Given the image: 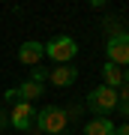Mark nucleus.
<instances>
[{
    "label": "nucleus",
    "mask_w": 129,
    "mask_h": 135,
    "mask_svg": "<svg viewBox=\"0 0 129 135\" xmlns=\"http://www.w3.org/2000/svg\"><path fill=\"white\" fill-rule=\"evenodd\" d=\"M84 105L87 111H90L93 117H108L111 111L117 108V90H111V87H93L90 93H87V99H84Z\"/></svg>",
    "instance_id": "f257e3e1"
},
{
    "label": "nucleus",
    "mask_w": 129,
    "mask_h": 135,
    "mask_svg": "<svg viewBox=\"0 0 129 135\" xmlns=\"http://www.w3.org/2000/svg\"><path fill=\"white\" fill-rule=\"evenodd\" d=\"M66 111H63L60 105H48L42 111H36V120L33 126L39 132H45V135H63V129H66Z\"/></svg>",
    "instance_id": "f03ea898"
},
{
    "label": "nucleus",
    "mask_w": 129,
    "mask_h": 135,
    "mask_svg": "<svg viewBox=\"0 0 129 135\" xmlns=\"http://www.w3.org/2000/svg\"><path fill=\"white\" fill-rule=\"evenodd\" d=\"M45 54L57 63V66H60V63H69L78 54V42L72 36H57V39H51V42L45 45Z\"/></svg>",
    "instance_id": "7ed1b4c3"
},
{
    "label": "nucleus",
    "mask_w": 129,
    "mask_h": 135,
    "mask_svg": "<svg viewBox=\"0 0 129 135\" xmlns=\"http://www.w3.org/2000/svg\"><path fill=\"white\" fill-rule=\"evenodd\" d=\"M105 54H108V63H114V66H129V33H120L114 39H108L105 42Z\"/></svg>",
    "instance_id": "20e7f679"
},
{
    "label": "nucleus",
    "mask_w": 129,
    "mask_h": 135,
    "mask_svg": "<svg viewBox=\"0 0 129 135\" xmlns=\"http://www.w3.org/2000/svg\"><path fill=\"white\" fill-rule=\"evenodd\" d=\"M36 120V108L30 105V102H15V108H12V117H9V126L12 129H30Z\"/></svg>",
    "instance_id": "39448f33"
},
{
    "label": "nucleus",
    "mask_w": 129,
    "mask_h": 135,
    "mask_svg": "<svg viewBox=\"0 0 129 135\" xmlns=\"http://www.w3.org/2000/svg\"><path fill=\"white\" fill-rule=\"evenodd\" d=\"M48 81L54 87H72L78 81V69L69 66V63H60V66H54L51 72H48Z\"/></svg>",
    "instance_id": "423d86ee"
},
{
    "label": "nucleus",
    "mask_w": 129,
    "mask_h": 135,
    "mask_svg": "<svg viewBox=\"0 0 129 135\" xmlns=\"http://www.w3.org/2000/svg\"><path fill=\"white\" fill-rule=\"evenodd\" d=\"M42 57H45V45L36 42V39H27V42L18 48V60L24 63V66H36Z\"/></svg>",
    "instance_id": "0eeeda50"
},
{
    "label": "nucleus",
    "mask_w": 129,
    "mask_h": 135,
    "mask_svg": "<svg viewBox=\"0 0 129 135\" xmlns=\"http://www.w3.org/2000/svg\"><path fill=\"white\" fill-rule=\"evenodd\" d=\"M15 93H18V102H30V105H33V99H39L45 93V87L36 84V81H21L15 87Z\"/></svg>",
    "instance_id": "6e6552de"
},
{
    "label": "nucleus",
    "mask_w": 129,
    "mask_h": 135,
    "mask_svg": "<svg viewBox=\"0 0 129 135\" xmlns=\"http://www.w3.org/2000/svg\"><path fill=\"white\" fill-rule=\"evenodd\" d=\"M117 126L108 120V117H93V120L84 123V135H114Z\"/></svg>",
    "instance_id": "1a4fd4ad"
},
{
    "label": "nucleus",
    "mask_w": 129,
    "mask_h": 135,
    "mask_svg": "<svg viewBox=\"0 0 129 135\" xmlns=\"http://www.w3.org/2000/svg\"><path fill=\"white\" fill-rule=\"evenodd\" d=\"M102 78H105V87L117 90V87L123 84V69L114 66V63H105V66H102Z\"/></svg>",
    "instance_id": "9d476101"
},
{
    "label": "nucleus",
    "mask_w": 129,
    "mask_h": 135,
    "mask_svg": "<svg viewBox=\"0 0 129 135\" xmlns=\"http://www.w3.org/2000/svg\"><path fill=\"white\" fill-rule=\"evenodd\" d=\"M102 27H105L108 39H114V36H120V33H126V30H123V21H120L117 15H105V21H102Z\"/></svg>",
    "instance_id": "9b49d317"
},
{
    "label": "nucleus",
    "mask_w": 129,
    "mask_h": 135,
    "mask_svg": "<svg viewBox=\"0 0 129 135\" xmlns=\"http://www.w3.org/2000/svg\"><path fill=\"white\" fill-rule=\"evenodd\" d=\"M48 72H51V69H42V66H36V69H33V75H30V81H36V84H42L45 78H48Z\"/></svg>",
    "instance_id": "f8f14e48"
},
{
    "label": "nucleus",
    "mask_w": 129,
    "mask_h": 135,
    "mask_svg": "<svg viewBox=\"0 0 129 135\" xmlns=\"http://www.w3.org/2000/svg\"><path fill=\"white\" fill-rule=\"evenodd\" d=\"M63 111H66V120H78V117L84 114L81 105H69V108H63Z\"/></svg>",
    "instance_id": "ddd939ff"
},
{
    "label": "nucleus",
    "mask_w": 129,
    "mask_h": 135,
    "mask_svg": "<svg viewBox=\"0 0 129 135\" xmlns=\"http://www.w3.org/2000/svg\"><path fill=\"white\" fill-rule=\"evenodd\" d=\"M117 102H129V84H120L117 87Z\"/></svg>",
    "instance_id": "4468645a"
},
{
    "label": "nucleus",
    "mask_w": 129,
    "mask_h": 135,
    "mask_svg": "<svg viewBox=\"0 0 129 135\" xmlns=\"http://www.w3.org/2000/svg\"><path fill=\"white\" fill-rule=\"evenodd\" d=\"M3 99H6V102H18V93H15V87H12V90H6V93H3Z\"/></svg>",
    "instance_id": "2eb2a0df"
},
{
    "label": "nucleus",
    "mask_w": 129,
    "mask_h": 135,
    "mask_svg": "<svg viewBox=\"0 0 129 135\" xmlns=\"http://www.w3.org/2000/svg\"><path fill=\"white\" fill-rule=\"evenodd\" d=\"M114 135H129V123H123V126H117V129H114Z\"/></svg>",
    "instance_id": "dca6fc26"
},
{
    "label": "nucleus",
    "mask_w": 129,
    "mask_h": 135,
    "mask_svg": "<svg viewBox=\"0 0 129 135\" xmlns=\"http://www.w3.org/2000/svg\"><path fill=\"white\" fill-rule=\"evenodd\" d=\"M117 105H120V114H123V117H129V102H117Z\"/></svg>",
    "instance_id": "f3484780"
},
{
    "label": "nucleus",
    "mask_w": 129,
    "mask_h": 135,
    "mask_svg": "<svg viewBox=\"0 0 129 135\" xmlns=\"http://www.w3.org/2000/svg\"><path fill=\"white\" fill-rule=\"evenodd\" d=\"M3 126H9V117L3 114V108H0V129H3Z\"/></svg>",
    "instance_id": "a211bd4d"
},
{
    "label": "nucleus",
    "mask_w": 129,
    "mask_h": 135,
    "mask_svg": "<svg viewBox=\"0 0 129 135\" xmlns=\"http://www.w3.org/2000/svg\"><path fill=\"white\" fill-rule=\"evenodd\" d=\"M123 84H129V66H123Z\"/></svg>",
    "instance_id": "6ab92c4d"
},
{
    "label": "nucleus",
    "mask_w": 129,
    "mask_h": 135,
    "mask_svg": "<svg viewBox=\"0 0 129 135\" xmlns=\"http://www.w3.org/2000/svg\"><path fill=\"white\" fill-rule=\"evenodd\" d=\"M126 24H129V21H126Z\"/></svg>",
    "instance_id": "aec40b11"
}]
</instances>
